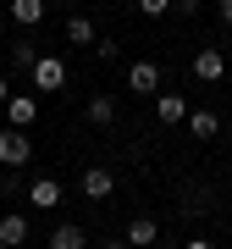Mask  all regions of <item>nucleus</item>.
<instances>
[{"label":"nucleus","mask_w":232,"mask_h":249,"mask_svg":"<svg viewBox=\"0 0 232 249\" xmlns=\"http://www.w3.org/2000/svg\"><path fill=\"white\" fill-rule=\"evenodd\" d=\"M28 78H33L39 94H55V89H66V61H61V55H39Z\"/></svg>","instance_id":"1"},{"label":"nucleus","mask_w":232,"mask_h":249,"mask_svg":"<svg viewBox=\"0 0 232 249\" xmlns=\"http://www.w3.org/2000/svg\"><path fill=\"white\" fill-rule=\"evenodd\" d=\"M33 144H28L22 127H0V166H28Z\"/></svg>","instance_id":"2"},{"label":"nucleus","mask_w":232,"mask_h":249,"mask_svg":"<svg viewBox=\"0 0 232 249\" xmlns=\"http://www.w3.org/2000/svg\"><path fill=\"white\" fill-rule=\"evenodd\" d=\"M0 111H6V127H33L39 122V100L33 94H11Z\"/></svg>","instance_id":"3"},{"label":"nucleus","mask_w":232,"mask_h":249,"mask_svg":"<svg viewBox=\"0 0 232 249\" xmlns=\"http://www.w3.org/2000/svg\"><path fill=\"white\" fill-rule=\"evenodd\" d=\"M194 78H199V83H221V78H227V55L215 50V45H205V50L194 55Z\"/></svg>","instance_id":"4"},{"label":"nucleus","mask_w":232,"mask_h":249,"mask_svg":"<svg viewBox=\"0 0 232 249\" xmlns=\"http://www.w3.org/2000/svg\"><path fill=\"white\" fill-rule=\"evenodd\" d=\"M78 188H83L89 199H111V194H116V172H111V166H89V172L78 178Z\"/></svg>","instance_id":"5"},{"label":"nucleus","mask_w":232,"mask_h":249,"mask_svg":"<svg viewBox=\"0 0 232 249\" xmlns=\"http://www.w3.org/2000/svg\"><path fill=\"white\" fill-rule=\"evenodd\" d=\"M127 89L133 94H161V67L155 61H133L127 67Z\"/></svg>","instance_id":"6"},{"label":"nucleus","mask_w":232,"mask_h":249,"mask_svg":"<svg viewBox=\"0 0 232 249\" xmlns=\"http://www.w3.org/2000/svg\"><path fill=\"white\" fill-rule=\"evenodd\" d=\"M28 205H33V211H55V205H61V183L55 178H33L28 183Z\"/></svg>","instance_id":"7"},{"label":"nucleus","mask_w":232,"mask_h":249,"mask_svg":"<svg viewBox=\"0 0 232 249\" xmlns=\"http://www.w3.org/2000/svg\"><path fill=\"white\" fill-rule=\"evenodd\" d=\"M155 238H161V222L155 216H133L127 222V249H149Z\"/></svg>","instance_id":"8"},{"label":"nucleus","mask_w":232,"mask_h":249,"mask_svg":"<svg viewBox=\"0 0 232 249\" xmlns=\"http://www.w3.org/2000/svg\"><path fill=\"white\" fill-rule=\"evenodd\" d=\"M155 116L166 127H177V122H188V100L182 94H155Z\"/></svg>","instance_id":"9"},{"label":"nucleus","mask_w":232,"mask_h":249,"mask_svg":"<svg viewBox=\"0 0 232 249\" xmlns=\"http://www.w3.org/2000/svg\"><path fill=\"white\" fill-rule=\"evenodd\" d=\"M50 249H89V232L78 222H61V227H50Z\"/></svg>","instance_id":"10"},{"label":"nucleus","mask_w":232,"mask_h":249,"mask_svg":"<svg viewBox=\"0 0 232 249\" xmlns=\"http://www.w3.org/2000/svg\"><path fill=\"white\" fill-rule=\"evenodd\" d=\"M28 244V216H0V249H22Z\"/></svg>","instance_id":"11"},{"label":"nucleus","mask_w":232,"mask_h":249,"mask_svg":"<svg viewBox=\"0 0 232 249\" xmlns=\"http://www.w3.org/2000/svg\"><path fill=\"white\" fill-rule=\"evenodd\" d=\"M11 22L39 28V22H45V0H11Z\"/></svg>","instance_id":"12"},{"label":"nucleus","mask_w":232,"mask_h":249,"mask_svg":"<svg viewBox=\"0 0 232 249\" xmlns=\"http://www.w3.org/2000/svg\"><path fill=\"white\" fill-rule=\"evenodd\" d=\"M188 133H194V139H215V133H221V116H215V111H188Z\"/></svg>","instance_id":"13"},{"label":"nucleus","mask_w":232,"mask_h":249,"mask_svg":"<svg viewBox=\"0 0 232 249\" xmlns=\"http://www.w3.org/2000/svg\"><path fill=\"white\" fill-rule=\"evenodd\" d=\"M89 122H94V127H111V122H116V100H111V94H94V100H89Z\"/></svg>","instance_id":"14"},{"label":"nucleus","mask_w":232,"mask_h":249,"mask_svg":"<svg viewBox=\"0 0 232 249\" xmlns=\"http://www.w3.org/2000/svg\"><path fill=\"white\" fill-rule=\"evenodd\" d=\"M66 39H72V45H94V17H83V11L66 17Z\"/></svg>","instance_id":"15"},{"label":"nucleus","mask_w":232,"mask_h":249,"mask_svg":"<svg viewBox=\"0 0 232 249\" xmlns=\"http://www.w3.org/2000/svg\"><path fill=\"white\" fill-rule=\"evenodd\" d=\"M33 61H39L33 39H17V45H11V67H17V72H33Z\"/></svg>","instance_id":"16"},{"label":"nucleus","mask_w":232,"mask_h":249,"mask_svg":"<svg viewBox=\"0 0 232 249\" xmlns=\"http://www.w3.org/2000/svg\"><path fill=\"white\" fill-rule=\"evenodd\" d=\"M116 50H122V39H94V55H99V61H105V67L116 61Z\"/></svg>","instance_id":"17"},{"label":"nucleus","mask_w":232,"mask_h":249,"mask_svg":"<svg viewBox=\"0 0 232 249\" xmlns=\"http://www.w3.org/2000/svg\"><path fill=\"white\" fill-rule=\"evenodd\" d=\"M133 6L144 11V17H166V11H171V0H133Z\"/></svg>","instance_id":"18"},{"label":"nucleus","mask_w":232,"mask_h":249,"mask_svg":"<svg viewBox=\"0 0 232 249\" xmlns=\"http://www.w3.org/2000/svg\"><path fill=\"white\" fill-rule=\"evenodd\" d=\"M171 11H182V17H194V11H199V0H171Z\"/></svg>","instance_id":"19"},{"label":"nucleus","mask_w":232,"mask_h":249,"mask_svg":"<svg viewBox=\"0 0 232 249\" xmlns=\"http://www.w3.org/2000/svg\"><path fill=\"white\" fill-rule=\"evenodd\" d=\"M215 11H221V22L232 28V0H215Z\"/></svg>","instance_id":"20"},{"label":"nucleus","mask_w":232,"mask_h":249,"mask_svg":"<svg viewBox=\"0 0 232 249\" xmlns=\"http://www.w3.org/2000/svg\"><path fill=\"white\" fill-rule=\"evenodd\" d=\"M6 100H11V78H0V106H6Z\"/></svg>","instance_id":"21"},{"label":"nucleus","mask_w":232,"mask_h":249,"mask_svg":"<svg viewBox=\"0 0 232 249\" xmlns=\"http://www.w3.org/2000/svg\"><path fill=\"white\" fill-rule=\"evenodd\" d=\"M182 249H215V244L210 238H194V244H182Z\"/></svg>","instance_id":"22"},{"label":"nucleus","mask_w":232,"mask_h":249,"mask_svg":"<svg viewBox=\"0 0 232 249\" xmlns=\"http://www.w3.org/2000/svg\"><path fill=\"white\" fill-rule=\"evenodd\" d=\"M105 249H127V244H122V238H111V244H105Z\"/></svg>","instance_id":"23"}]
</instances>
